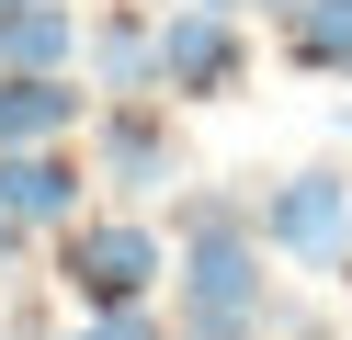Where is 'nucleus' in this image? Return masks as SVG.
Wrapping results in <instances>:
<instances>
[{"label":"nucleus","mask_w":352,"mask_h":340,"mask_svg":"<svg viewBox=\"0 0 352 340\" xmlns=\"http://www.w3.org/2000/svg\"><path fill=\"white\" fill-rule=\"evenodd\" d=\"M160 284H170V238L148 216H80L69 238H57V295H69L80 317H125Z\"/></svg>","instance_id":"1"},{"label":"nucleus","mask_w":352,"mask_h":340,"mask_svg":"<svg viewBox=\"0 0 352 340\" xmlns=\"http://www.w3.org/2000/svg\"><path fill=\"white\" fill-rule=\"evenodd\" d=\"M261 249L341 284L352 272V170H329V159L318 170H284L273 193H261Z\"/></svg>","instance_id":"2"},{"label":"nucleus","mask_w":352,"mask_h":340,"mask_svg":"<svg viewBox=\"0 0 352 340\" xmlns=\"http://www.w3.org/2000/svg\"><path fill=\"white\" fill-rule=\"evenodd\" d=\"M91 170L114 181L125 204L137 193H170L182 181V136H170V91H102V113H91Z\"/></svg>","instance_id":"3"},{"label":"nucleus","mask_w":352,"mask_h":340,"mask_svg":"<svg viewBox=\"0 0 352 340\" xmlns=\"http://www.w3.org/2000/svg\"><path fill=\"white\" fill-rule=\"evenodd\" d=\"M239 80H250V34H239V12H193V0H170V12H160V91H170V102H228Z\"/></svg>","instance_id":"4"},{"label":"nucleus","mask_w":352,"mask_h":340,"mask_svg":"<svg viewBox=\"0 0 352 340\" xmlns=\"http://www.w3.org/2000/svg\"><path fill=\"white\" fill-rule=\"evenodd\" d=\"M0 80H91L80 0H12L0 12Z\"/></svg>","instance_id":"5"},{"label":"nucleus","mask_w":352,"mask_h":340,"mask_svg":"<svg viewBox=\"0 0 352 340\" xmlns=\"http://www.w3.org/2000/svg\"><path fill=\"white\" fill-rule=\"evenodd\" d=\"M91 181H102L91 148H12V159H0V193H12V216H23L34 238H69Z\"/></svg>","instance_id":"6"},{"label":"nucleus","mask_w":352,"mask_h":340,"mask_svg":"<svg viewBox=\"0 0 352 340\" xmlns=\"http://www.w3.org/2000/svg\"><path fill=\"white\" fill-rule=\"evenodd\" d=\"M102 113L91 80H0V159L12 148H80Z\"/></svg>","instance_id":"7"},{"label":"nucleus","mask_w":352,"mask_h":340,"mask_svg":"<svg viewBox=\"0 0 352 340\" xmlns=\"http://www.w3.org/2000/svg\"><path fill=\"white\" fill-rule=\"evenodd\" d=\"M91 91H160V12H91Z\"/></svg>","instance_id":"8"},{"label":"nucleus","mask_w":352,"mask_h":340,"mask_svg":"<svg viewBox=\"0 0 352 340\" xmlns=\"http://www.w3.org/2000/svg\"><path fill=\"white\" fill-rule=\"evenodd\" d=\"M273 34H284V57H296V68H329V80H352V0H296Z\"/></svg>","instance_id":"9"},{"label":"nucleus","mask_w":352,"mask_h":340,"mask_svg":"<svg viewBox=\"0 0 352 340\" xmlns=\"http://www.w3.org/2000/svg\"><path fill=\"white\" fill-rule=\"evenodd\" d=\"M23 238H34V227L12 216V193H0V284H12V261H23Z\"/></svg>","instance_id":"10"},{"label":"nucleus","mask_w":352,"mask_h":340,"mask_svg":"<svg viewBox=\"0 0 352 340\" xmlns=\"http://www.w3.org/2000/svg\"><path fill=\"white\" fill-rule=\"evenodd\" d=\"M57 340H102V329H91V317H80V329H57Z\"/></svg>","instance_id":"11"},{"label":"nucleus","mask_w":352,"mask_h":340,"mask_svg":"<svg viewBox=\"0 0 352 340\" xmlns=\"http://www.w3.org/2000/svg\"><path fill=\"white\" fill-rule=\"evenodd\" d=\"M0 12H12V0H0Z\"/></svg>","instance_id":"12"}]
</instances>
